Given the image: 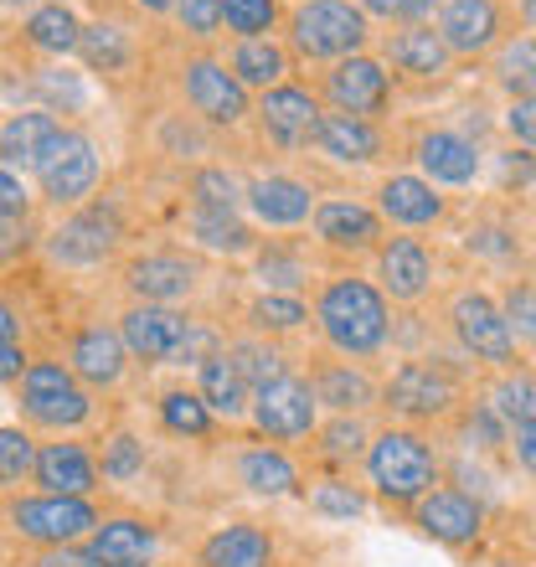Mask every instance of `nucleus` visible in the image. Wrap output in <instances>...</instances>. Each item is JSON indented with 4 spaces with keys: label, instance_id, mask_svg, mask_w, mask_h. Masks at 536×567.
<instances>
[{
    "label": "nucleus",
    "instance_id": "nucleus-44",
    "mask_svg": "<svg viewBox=\"0 0 536 567\" xmlns=\"http://www.w3.org/2000/svg\"><path fill=\"white\" fill-rule=\"evenodd\" d=\"M305 264H299L295 254H284V248H268V254H258V284H264L268 295H299L305 289Z\"/></svg>",
    "mask_w": 536,
    "mask_h": 567
},
{
    "label": "nucleus",
    "instance_id": "nucleus-27",
    "mask_svg": "<svg viewBox=\"0 0 536 567\" xmlns=\"http://www.w3.org/2000/svg\"><path fill=\"white\" fill-rule=\"evenodd\" d=\"M58 135H62V124L52 120V109H27V114H11V120L0 124V155H6V165L37 171L47 161V150L58 145Z\"/></svg>",
    "mask_w": 536,
    "mask_h": 567
},
{
    "label": "nucleus",
    "instance_id": "nucleus-56",
    "mask_svg": "<svg viewBox=\"0 0 536 567\" xmlns=\"http://www.w3.org/2000/svg\"><path fill=\"white\" fill-rule=\"evenodd\" d=\"M27 567H99L89 547H42Z\"/></svg>",
    "mask_w": 536,
    "mask_h": 567
},
{
    "label": "nucleus",
    "instance_id": "nucleus-6",
    "mask_svg": "<svg viewBox=\"0 0 536 567\" xmlns=\"http://www.w3.org/2000/svg\"><path fill=\"white\" fill-rule=\"evenodd\" d=\"M382 403L408 423H433V419H449V413H454L460 382H454L439 361H402L398 372L388 377V388H382Z\"/></svg>",
    "mask_w": 536,
    "mask_h": 567
},
{
    "label": "nucleus",
    "instance_id": "nucleus-12",
    "mask_svg": "<svg viewBox=\"0 0 536 567\" xmlns=\"http://www.w3.org/2000/svg\"><path fill=\"white\" fill-rule=\"evenodd\" d=\"M315 238L330 254H377L382 248V212L357 202V196H330L315 207Z\"/></svg>",
    "mask_w": 536,
    "mask_h": 567
},
{
    "label": "nucleus",
    "instance_id": "nucleus-17",
    "mask_svg": "<svg viewBox=\"0 0 536 567\" xmlns=\"http://www.w3.org/2000/svg\"><path fill=\"white\" fill-rule=\"evenodd\" d=\"M68 367L93 392L120 388L124 367H130V346H124V336L114 326H83L73 336V346H68Z\"/></svg>",
    "mask_w": 536,
    "mask_h": 567
},
{
    "label": "nucleus",
    "instance_id": "nucleus-55",
    "mask_svg": "<svg viewBox=\"0 0 536 567\" xmlns=\"http://www.w3.org/2000/svg\"><path fill=\"white\" fill-rule=\"evenodd\" d=\"M0 217H27V186L16 176V165L0 171Z\"/></svg>",
    "mask_w": 536,
    "mask_h": 567
},
{
    "label": "nucleus",
    "instance_id": "nucleus-38",
    "mask_svg": "<svg viewBox=\"0 0 536 567\" xmlns=\"http://www.w3.org/2000/svg\"><path fill=\"white\" fill-rule=\"evenodd\" d=\"M83 62H89L93 73H124L130 68V37H124L114 21H99V27H83V42H78Z\"/></svg>",
    "mask_w": 536,
    "mask_h": 567
},
{
    "label": "nucleus",
    "instance_id": "nucleus-46",
    "mask_svg": "<svg viewBox=\"0 0 536 567\" xmlns=\"http://www.w3.org/2000/svg\"><path fill=\"white\" fill-rule=\"evenodd\" d=\"M27 475H37V444H31L27 429H0V480L6 485H21Z\"/></svg>",
    "mask_w": 536,
    "mask_h": 567
},
{
    "label": "nucleus",
    "instance_id": "nucleus-62",
    "mask_svg": "<svg viewBox=\"0 0 536 567\" xmlns=\"http://www.w3.org/2000/svg\"><path fill=\"white\" fill-rule=\"evenodd\" d=\"M522 16H526V27H536V0H522Z\"/></svg>",
    "mask_w": 536,
    "mask_h": 567
},
{
    "label": "nucleus",
    "instance_id": "nucleus-61",
    "mask_svg": "<svg viewBox=\"0 0 536 567\" xmlns=\"http://www.w3.org/2000/svg\"><path fill=\"white\" fill-rule=\"evenodd\" d=\"M433 11V0H402V21H408V27H413L418 16H429Z\"/></svg>",
    "mask_w": 536,
    "mask_h": 567
},
{
    "label": "nucleus",
    "instance_id": "nucleus-21",
    "mask_svg": "<svg viewBox=\"0 0 536 567\" xmlns=\"http://www.w3.org/2000/svg\"><path fill=\"white\" fill-rule=\"evenodd\" d=\"M418 526H423V537L444 542V547H464V542L480 537V522H485V511L480 501H470L464 491H433L423 495L413 506Z\"/></svg>",
    "mask_w": 536,
    "mask_h": 567
},
{
    "label": "nucleus",
    "instance_id": "nucleus-54",
    "mask_svg": "<svg viewBox=\"0 0 536 567\" xmlns=\"http://www.w3.org/2000/svg\"><path fill=\"white\" fill-rule=\"evenodd\" d=\"M506 130L522 140V145H536V93H532V99H511Z\"/></svg>",
    "mask_w": 536,
    "mask_h": 567
},
{
    "label": "nucleus",
    "instance_id": "nucleus-32",
    "mask_svg": "<svg viewBox=\"0 0 536 567\" xmlns=\"http://www.w3.org/2000/svg\"><path fill=\"white\" fill-rule=\"evenodd\" d=\"M227 68L238 73L243 89H279L284 73H289V52H284L274 37H243L238 47H233V58H227Z\"/></svg>",
    "mask_w": 536,
    "mask_h": 567
},
{
    "label": "nucleus",
    "instance_id": "nucleus-47",
    "mask_svg": "<svg viewBox=\"0 0 536 567\" xmlns=\"http://www.w3.org/2000/svg\"><path fill=\"white\" fill-rule=\"evenodd\" d=\"M310 511L315 516H330V522H351V516L367 511V495L351 491L346 480H320L310 491Z\"/></svg>",
    "mask_w": 536,
    "mask_h": 567
},
{
    "label": "nucleus",
    "instance_id": "nucleus-39",
    "mask_svg": "<svg viewBox=\"0 0 536 567\" xmlns=\"http://www.w3.org/2000/svg\"><path fill=\"white\" fill-rule=\"evenodd\" d=\"M192 207L233 212L238 217V207H248V186H238L233 171H223V165H202L192 176Z\"/></svg>",
    "mask_w": 536,
    "mask_h": 567
},
{
    "label": "nucleus",
    "instance_id": "nucleus-4",
    "mask_svg": "<svg viewBox=\"0 0 536 567\" xmlns=\"http://www.w3.org/2000/svg\"><path fill=\"white\" fill-rule=\"evenodd\" d=\"M6 522H11L16 537L37 542V547H73L78 537H93L99 532V506L89 495H21L6 506Z\"/></svg>",
    "mask_w": 536,
    "mask_h": 567
},
{
    "label": "nucleus",
    "instance_id": "nucleus-24",
    "mask_svg": "<svg viewBox=\"0 0 536 567\" xmlns=\"http://www.w3.org/2000/svg\"><path fill=\"white\" fill-rule=\"evenodd\" d=\"M377 212L398 227H433L444 217V196L429 176H388L377 192Z\"/></svg>",
    "mask_w": 536,
    "mask_h": 567
},
{
    "label": "nucleus",
    "instance_id": "nucleus-53",
    "mask_svg": "<svg viewBox=\"0 0 536 567\" xmlns=\"http://www.w3.org/2000/svg\"><path fill=\"white\" fill-rule=\"evenodd\" d=\"M501 310H506L511 330H516V341H536V289H532V284H516Z\"/></svg>",
    "mask_w": 536,
    "mask_h": 567
},
{
    "label": "nucleus",
    "instance_id": "nucleus-57",
    "mask_svg": "<svg viewBox=\"0 0 536 567\" xmlns=\"http://www.w3.org/2000/svg\"><path fill=\"white\" fill-rule=\"evenodd\" d=\"M511 449H516V464L536 475V419H526V423L511 429Z\"/></svg>",
    "mask_w": 536,
    "mask_h": 567
},
{
    "label": "nucleus",
    "instance_id": "nucleus-13",
    "mask_svg": "<svg viewBox=\"0 0 536 567\" xmlns=\"http://www.w3.org/2000/svg\"><path fill=\"white\" fill-rule=\"evenodd\" d=\"M114 248H120V223H114V212H104V207L73 212V217H68V223L47 238V254L58 258V264H68V269L104 264Z\"/></svg>",
    "mask_w": 536,
    "mask_h": 567
},
{
    "label": "nucleus",
    "instance_id": "nucleus-59",
    "mask_svg": "<svg viewBox=\"0 0 536 567\" xmlns=\"http://www.w3.org/2000/svg\"><path fill=\"white\" fill-rule=\"evenodd\" d=\"M470 248H480V254H511V243H501V233H480V238H470Z\"/></svg>",
    "mask_w": 536,
    "mask_h": 567
},
{
    "label": "nucleus",
    "instance_id": "nucleus-23",
    "mask_svg": "<svg viewBox=\"0 0 536 567\" xmlns=\"http://www.w3.org/2000/svg\"><path fill=\"white\" fill-rule=\"evenodd\" d=\"M315 192L295 176H258L248 186V212L258 227H299L315 217Z\"/></svg>",
    "mask_w": 536,
    "mask_h": 567
},
{
    "label": "nucleus",
    "instance_id": "nucleus-28",
    "mask_svg": "<svg viewBox=\"0 0 536 567\" xmlns=\"http://www.w3.org/2000/svg\"><path fill=\"white\" fill-rule=\"evenodd\" d=\"M196 392L207 398L212 413H223V419H243V413H254V388H248V377L238 372V361L217 351L212 361L196 367Z\"/></svg>",
    "mask_w": 536,
    "mask_h": 567
},
{
    "label": "nucleus",
    "instance_id": "nucleus-26",
    "mask_svg": "<svg viewBox=\"0 0 536 567\" xmlns=\"http://www.w3.org/2000/svg\"><path fill=\"white\" fill-rule=\"evenodd\" d=\"M418 165L433 186H470L480 171V150L454 130H429L418 140Z\"/></svg>",
    "mask_w": 536,
    "mask_h": 567
},
{
    "label": "nucleus",
    "instance_id": "nucleus-29",
    "mask_svg": "<svg viewBox=\"0 0 536 567\" xmlns=\"http://www.w3.org/2000/svg\"><path fill=\"white\" fill-rule=\"evenodd\" d=\"M449 42H444V31H433V27H402L388 37V62L398 68V73L408 78H439L449 68Z\"/></svg>",
    "mask_w": 536,
    "mask_h": 567
},
{
    "label": "nucleus",
    "instance_id": "nucleus-49",
    "mask_svg": "<svg viewBox=\"0 0 536 567\" xmlns=\"http://www.w3.org/2000/svg\"><path fill=\"white\" fill-rule=\"evenodd\" d=\"M145 470V444L134 433H114L104 444V480H134Z\"/></svg>",
    "mask_w": 536,
    "mask_h": 567
},
{
    "label": "nucleus",
    "instance_id": "nucleus-25",
    "mask_svg": "<svg viewBox=\"0 0 536 567\" xmlns=\"http://www.w3.org/2000/svg\"><path fill=\"white\" fill-rule=\"evenodd\" d=\"M310 145L341 165H372L382 155V130H377V120H357V114H336L330 109Z\"/></svg>",
    "mask_w": 536,
    "mask_h": 567
},
{
    "label": "nucleus",
    "instance_id": "nucleus-64",
    "mask_svg": "<svg viewBox=\"0 0 536 567\" xmlns=\"http://www.w3.org/2000/svg\"><path fill=\"white\" fill-rule=\"evenodd\" d=\"M6 6H11V11H16V6H31V0H6Z\"/></svg>",
    "mask_w": 536,
    "mask_h": 567
},
{
    "label": "nucleus",
    "instance_id": "nucleus-30",
    "mask_svg": "<svg viewBox=\"0 0 536 567\" xmlns=\"http://www.w3.org/2000/svg\"><path fill=\"white\" fill-rule=\"evenodd\" d=\"M202 567H274V542H268V532L254 522L223 526V532L207 537V547H202Z\"/></svg>",
    "mask_w": 536,
    "mask_h": 567
},
{
    "label": "nucleus",
    "instance_id": "nucleus-1",
    "mask_svg": "<svg viewBox=\"0 0 536 567\" xmlns=\"http://www.w3.org/2000/svg\"><path fill=\"white\" fill-rule=\"evenodd\" d=\"M315 326L341 357H377L392 336V315L382 284L357 279V274H336L320 284L315 295Z\"/></svg>",
    "mask_w": 536,
    "mask_h": 567
},
{
    "label": "nucleus",
    "instance_id": "nucleus-5",
    "mask_svg": "<svg viewBox=\"0 0 536 567\" xmlns=\"http://www.w3.org/2000/svg\"><path fill=\"white\" fill-rule=\"evenodd\" d=\"M21 413L37 429L62 433L89 423L93 403H89V388L78 382V372L68 361H31L27 377H21Z\"/></svg>",
    "mask_w": 536,
    "mask_h": 567
},
{
    "label": "nucleus",
    "instance_id": "nucleus-11",
    "mask_svg": "<svg viewBox=\"0 0 536 567\" xmlns=\"http://www.w3.org/2000/svg\"><path fill=\"white\" fill-rule=\"evenodd\" d=\"M186 330H192V320H186L176 305H140V299H134L130 310L120 315L124 346H130V357L145 361V367H161V361L176 357V346L186 341Z\"/></svg>",
    "mask_w": 536,
    "mask_h": 567
},
{
    "label": "nucleus",
    "instance_id": "nucleus-3",
    "mask_svg": "<svg viewBox=\"0 0 536 567\" xmlns=\"http://www.w3.org/2000/svg\"><path fill=\"white\" fill-rule=\"evenodd\" d=\"M289 47L310 62H346L367 47V11L351 0H305L289 16Z\"/></svg>",
    "mask_w": 536,
    "mask_h": 567
},
{
    "label": "nucleus",
    "instance_id": "nucleus-19",
    "mask_svg": "<svg viewBox=\"0 0 536 567\" xmlns=\"http://www.w3.org/2000/svg\"><path fill=\"white\" fill-rule=\"evenodd\" d=\"M439 31L454 58H480L501 42V6L495 0H444Z\"/></svg>",
    "mask_w": 536,
    "mask_h": 567
},
{
    "label": "nucleus",
    "instance_id": "nucleus-20",
    "mask_svg": "<svg viewBox=\"0 0 536 567\" xmlns=\"http://www.w3.org/2000/svg\"><path fill=\"white\" fill-rule=\"evenodd\" d=\"M99 475H104V464L93 460L83 444L73 439H58V444H42L37 449V485L52 495H89L99 491Z\"/></svg>",
    "mask_w": 536,
    "mask_h": 567
},
{
    "label": "nucleus",
    "instance_id": "nucleus-2",
    "mask_svg": "<svg viewBox=\"0 0 536 567\" xmlns=\"http://www.w3.org/2000/svg\"><path fill=\"white\" fill-rule=\"evenodd\" d=\"M367 475H372L382 501H392V506H418L423 495H433L439 454H433V444L423 433L388 429V433H377L372 449H367Z\"/></svg>",
    "mask_w": 536,
    "mask_h": 567
},
{
    "label": "nucleus",
    "instance_id": "nucleus-18",
    "mask_svg": "<svg viewBox=\"0 0 536 567\" xmlns=\"http://www.w3.org/2000/svg\"><path fill=\"white\" fill-rule=\"evenodd\" d=\"M196 264L181 254H140L130 258V269H124V284H130V295L140 305H176L196 289Z\"/></svg>",
    "mask_w": 536,
    "mask_h": 567
},
{
    "label": "nucleus",
    "instance_id": "nucleus-50",
    "mask_svg": "<svg viewBox=\"0 0 536 567\" xmlns=\"http://www.w3.org/2000/svg\"><path fill=\"white\" fill-rule=\"evenodd\" d=\"M217 351H223V336L212 326H202V320H192V330H186V341L176 346L171 367H202V361H212Z\"/></svg>",
    "mask_w": 536,
    "mask_h": 567
},
{
    "label": "nucleus",
    "instance_id": "nucleus-42",
    "mask_svg": "<svg viewBox=\"0 0 536 567\" xmlns=\"http://www.w3.org/2000/svg\"><path fill=\"white\" fill-rule=\"evenodd\" d=\"M248 320H254V330H264V336H284V330L305 326L310 310H305V299L299 295H264V299L248 305Z\"/></svg>",
    "mask_w": 536,
    "mask_h": 567
},
{
    "label": "nucleus",
    "instance_id": "nucleus-22",
    "mask_svg": "<svg viewBox=\"0 0 536 567\" xmlns=\"http://www.w3.org/2000/svg\"><path fill=\"white\" fill-rule=\"evenodd\" d=\"M155 547H161V537L140 516H109L89 537V553L99 567H150L155 563Z\"/></svg>",
    "mask_w": 536,
    "mask_h": 567
},
{
    "label": "nucleus",
    "instance_id": "nucleus-14",
    "mask_svg": "<svg viewBox=\"0 0 536 567\" xmlns=\"http://www.w3.org/2000/svg\"><path fill=\"white\" fill-rule=\"evenodd\" d=\"M315 413H320V398H315V388L299 382V377H284L274 388L254 392V423L268 439H305V433L320 429Z\"/></svg>",
    "mask_w": 536,
    "mask_h": 567
},
{
    "label": "nucleus",
    "instance_id": "nucleus-52",
    "mask_svg": "<svg viewBox=\"0 0 536 567\" xmlns=\"http://www.w3.org/2000/svg\"><path fill=\"white\" fill-rule=\"evenodd\" d=\"M37 89H42L47 109H83V83H78V73L47 68V73H37Z\"/></svg>",
    "mask_w": 536,
    "mask_h": 567
},
{
    "label": "nucleus",
    "instance_id": "nucleus-7",
    "mask_svg": "<svg viewBox=\"0 0 536 567\" xmlns=\"http://www.w3.org/2000/svg\"><path fill=\"white\" fill-rule=\"evenodd\" d=\"M449 326H454L464 351L475 361H485V367L506 372L511 361H516V330H511L506 310L491 295H460L449 305Z\"/></svg>",
    "mask_w": 536,
    "mask_h": 567
},
{
    "label": "nucleus",
    "instance_id": "nucleus-40",
    "mask_svg": "<svg viewBox=\"0 0 536 567\" xmlns=\"http://www.w3.org/2000/svg\"><path fill=\"white\" fill-rule=\"evenodd\" d=\"M161 423H165L171 433L202 439V433L212 429V408H207V398H202V392L176 388V392H165V398H161Z\"/></svg>",
    "mask_w": 536,
    "mask_h": 567
},
{
    "label": "nucleus",
    "instance_id": "nucleus-37",
    "mask_svg": "<svg viewBox=\"0 0 536 567\" xmlns=\"http://www.w3.org/2000/svg\"><path fill=\"white\" fill-rule=\"evenodd\" d=\"M227 357L238 361V372L248 377V388L264 392L274 388V382H284L289 377V367H284V351L274 341H258V336H248V341H233L227 346Z\"/></svg>",
    "mask_w": 536,
    "mask_h": 567
},
{
    "label": "nucleus",
    "instance_id": "nucleus-35",
    "mask_svg": "<svg viewBox=\"0 0 536 567\" xmlns=\"http://www.w3.org/2000/svg\"><path fill=\"white\" fill-rule=\"evenodd\" d=\"M186 233H192L207 254H254V227L233 217V212H207V207H192L186 217Z\"/></svg>",
    "mask_w": 536,
    "mask_h": 567
},
{
    "label": "nucleus",
    "instance_id": "nucleus-41",
    "mask_svg": "<svg viewBox=\"0 0 536 567\" xmlns=\"http://www.w3.org/2000/svg\"><path fill=\"white\" fill-rule=\"evenodd\" d=\"M460 439L470 449H501V444H511V423H506V413H501V408L485 398V403H470V408H464Z\"/></svg>",
    "mask_w": 536,
    "mask_h": 567
},
{
    "label": "nucleus",
    "instance_id": "nucleus-63",
    "mask_svg": "<svg viewBox=\"0 0 536 567\" xmlns=\"http://www.w3.org/2000/svg\"><path fill=\"white\" fill-rule=\"evenodd\" d=\"M140 6H150V11H165V6H176V0H140Z\"/></svg>",
    "mask_w": 536,
    "mask_h": 567
},
{
    "label": "nucleus",
    "instance_id": "nucleus-8",
    "mask_svg": "<svg viewBox=\"0 0 536 567\" xmlns=\"http://www.w3.org/2000/svg\"><path fill=\"white\" fill-rule=\"evenodd\" d=\"M37 181H42V196L52 207H78L83 196H93L99 186V150L89 135L78 130H62L58 145L47 150V161L37 165Z\"/></svg>",
    "mask_w": 536,
    "mask_h": 567
},
{
    "label": "nucleus",
    "instance_id": "nucleus-60",
    "mask_svg": "<svg viewBox=\"0 0 536 567\" xmlns=\"http://www.w3.org/2000/svg\"><path fill=\"white\" fill-rule=\"evenodd\" d=\"M16 336H21V330H16V310H11V305H6V310H0V341H6V346H16Z\"/></svg>",
    "mask_w": 536,
    "mask_h": 567
},
{
    "label": "nucleus",
    "instance_id": "nucleus-34",
    "mask_svg": "<svg viewBox=\"0 0 536 567\" xmlns=\"http://www.w3.org/2000/svg\"><path fill=\"white\" fill-rule=\"evenodd\" d=\"M27 42L37 47V52H47V58H68V52H78V42H83V27H78V16L62 6V0H47V6H37V11L27 16Z\"/></svg>",
    "mask_w": 536,
    "mask_h": 567
},
{
    "label": "nucleus",
    "instance_id": "nucleus-31",
    "mask_svg": "<svg viewBox=\"0 0 536 567\" xmlns=\"http://www.w3.org/2000/svg\"><path fill=\"white\" fill-rule=\"evenodd\" d=\"M310 388H315V398H320V408H330V413H367V408L377 403V382L361 372V367H351V361L320 367Z\"/></svg>",
    "mask_w": 536,
    "mask_h": 567
},
{
    "label": "nucleus",
    "instance_id": "nucleus-58",
    "mask_svg": "<svg viewBox=\"0 0 536 567\" xmlns=\"http://www.w3.org/2000/svg\"><path fill=\"white\" fill-rule=\"evenodd\" d=\"M536 176V161L526 155V150H511L506 155V181H532Z\"/></svg>",
    "mask_w": 536,
    "mask_h": 567
},
{
    "label": "nucleus",
    "instance_id": "nucleus-51",
    "mask_svg": "<svg viewBox=\"0 0 536 567\" xmlns=\"http://www.w3.org/2000/svg\"><path fill=\"white\" fill-rule=\"evenodd\" d=\"M176 16L192 37H217V27H223V16H227V0H176Z\"/></svg>",
    "mask_w": 536,
    "mask_h": 567
},
{
    "label": "nucleus",
    "instance_id": "nucleus-48",
    "mask_svg": "<svg viewBox=\"0 0 536 567\" xmlns=\"http://www.w3.org/2000/svg\"><path fill=\"white\" fill-rule=\"evenodd\" d=\"M320 449H326L330 460H357V454H367V423L357 419V413H336V419L320 429Z\"/></svg>",
    "mask_w": 536,
    "mask_h": 567
},
{
    "label": "nucleus",
    "instance_id": "nucleus-9",
    "mask_svg": "<svg viewBox=\"0 0 536 567\" xmlns=\"http://www.w3.org/2000/svg\"><path fill=\"white\" fill-rule=\"evenodd\" d=\"M181 83H186V104L202 114L207 124H243L254 109H248V89L238 83V73L227 62H212V58H192L181 68Z\"/></svg>",
    "mask_w": 536,
    "mask_h": 567
},
{
    "label": "nucleus",
    "instance_id": "nucleus-43",
    "mask_svg": "<svg viewBox=\"0 0 536 567\" xmlns=\"http://www.w3.org/2000/svg\"><path fill=\"white\" fill-rule=\"evenodd\" d=\"M491 403L501 408V413H506L511 429H516V423H526V419H536V377H526V372H506L501 382H495Z\"/></svg>",
    "mask_w": 536,
    "mask_h": 567
},
{
    "label": "nucleus",
    "instance_id": "nucleus-45",
    "mask_svg": "<svg viewBox=\"0 0 536 567\" xmlns=\"http://www.w3.org/2000/svg\"><path fill=\"white\" fill-rule=\"evenodd\" d=\"M274 21H279V0H227V16H223V27L238 42L243 37H268Z\"/></svg>",
    "mask_w": 536,
    "mask_h": 567
},
{
    "label": "nucleus",
    "instance_id": "nucleus-10",
    "mask_svg": "<svg viewBox=\"0 0 536 567\" xmlns=\"http://www.w3.org/2000/svg\"><path fill=\"white\" fill-rule=\"evenodd\" d=\"M326 99L336 114H357V120H377L392 104V78L377 58H346L330 62L326 73Z\"/></svg>",
    "mask_w": 536,
    "mask_h": 567
},
{
    "label": "nucleus",
    "instance_id": "nucleus-15",
    "mask_svg": "<svg viewBox=\"0 0 536 567\" xmlns=\"http://www.w3.org/2000/svg\"><path fill=\"white\" fill-rule=\"evenodd\" d=\"M258 124H264V135L274 140V145L295 150V145H310L315 130H320V104H315L310 89H299V83H279V89H268L264 99H258Z\"/></svg>",
    "mask_w": 536,
    "mask_h": 567
},
{
    "label": "nucleus",
    "instance_id": "nucleus-33",
    "mask_svg": "<svg viewBox=\"0 0 536 567\" xmlns=\"http://www.w3.org/2000/svg\"><path fill=\"white\" fill-rule=\"evenodd\" d=\"M238 480L254 495H295L299 491V470L295 460L274 444H254L238 454Z\"/></svg>",
    "mask_w": 536,
    "mask_h": 567
},
{
    "label": "nucleus",
    "instance_id": "nucleus-16",
    "mask_svg": "<svg viewBox=\"0 0 536 567\" xmlns=\"http://www.w3.org/2000/svg\"><path fill=\"white\" fill-rule=\"evenodd\" d=\"M377 284L398 305H418L433 289V254L423 238H388L377 248Z\"/></svg>",
    "mask_w": 536,
    "mask_h": 567
},
{
    "label": "nucleus",
    "instance_id": "nucleus-36",
    "mask_svg": "<svg viewBox=\"0 0 536 567\" xmlns=\"http://www.w3.org/2000/svg\"><path fill=\"white\" fill-rule=\"evenodd\" d=\"M491 73L511 99H532L536 93V37H511V42L495 52Z\"/></svg>",
    "mask_w": 536,
    "mask_h": 567
}]
</instances>
